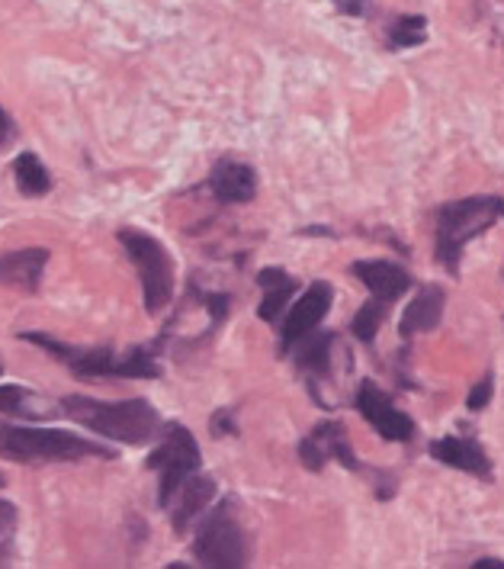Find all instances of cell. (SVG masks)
<instances>
[{
	"mask_svg": "<svg viewBox=\"0 0 504 569\" xmlns=\"http://www.w3.org/2000/svg\"><path fill=\"white\" fill-rule=\"evenodd\" d=\"M504 219V197H463L437 207L434 216V254L446 273H460L466 244L485 236L495 222Z\"/></svg>",
	"mask_w": 504,
	"mask_h": 569,
	"instance_id": "4",
	"label": "cell"
},
{
	"mask_svg": "<svg viewBox=\"0 0 504 569\" xmlns=\"http://www.w3.org/2000/svg\"><path fill=\"white\" fill-rule=\"evenodd\" d=\"M299 460H302V467L312 470V473H322L327 460H337V463H341L344 470H351V473H360V470H363L360 457H356L354 448H351L347 428H344L341 421H322V425H315V428L299 441Z\"/></svg>",
	"mask_w": 504,
	"mask_h": 569,
	"instance_id": "8",
	"label": "cell"
},
{
	"mask_svg": "<svg viewBox=\"0 0 504 569\" xmlns=\"http://www.w3.org/2000/svg\"><path fill=\"white\" fill-rule=\"evenodd\" d=\"M235 409H215V416L209 421V428H212V438H229V435H238V421H235Z\"/></svg>",
	"mask_w": 504,
	"mask_h": 569,
	"instance_id": "24",
	"label": "cell"
},
{
	"mask_svg": "<svg viewBox=\"0 0 504 569\" xmlns=\"http://www.w3.org/2000/svg\"><path fill=\"white\" fill-rule=\"evenodd\" d=\"M193 557L200 560V567L209 569H244L251 563V540L232 499H222L200 518Z\"/></svg>",
	"mask_w": 504,
	"mask_h": 569,
	"instance_id": "5",
	"label": "cell"
},
{
	"mask_svg": "<svg viewBox=\"0 0 504 569\" xmlns=\"http://www.w3.org/2000/svg\"><path fill=\"white\" fill-rule=\"evenodd\" d=\"M431 457H434L437 463L450 467V470L470 473L475 480H495L492 460H488L485 448L475 441L473 435H444V438L431 441Z\"/></svg>",
	"mask_w": 504,
	"mask_h": 569,
	"instance_id": "11",
	"label": "cell"
},
{
	"mask_svg": "<svg viewBox=\"0 0 504 569\" xmlns=\"http://www.w3.org/2000/svg\"><path fill=\"white\" fill-rule=\"evenodd\" d=\"M46 264H49V248L3 251L0 254V287L20 290V293H39Z\"/></svg>",
	"mask_w": 504,
	"mask_h": 569,
	"instance_id": "15",
	"label": "cell"
},
{
	"mask_svg": "<svg viewBox=\"0 0 504 569\" xmlns=\"http://www.w3.org/2000/svg\"><path fill=\"white\" fill-rule=\"evenodd\" d=\"M10 136H13V120L7 117V110L0 107V146H7L10 142Z\"/></svg>",
	"mask_w": 504,
	"mask_h": 569,
	"instance_id": "27",
	"label": "cell"
},
{
	"mask_svg": "<svg viewBox=\"0 0 504 569\" xmlns=\"http://www.w3.org/2000/svg\"><path fill=\"white\" fill-rule=\"evenodd\" d=\"M334 348H337V335L334 331L315 329L312 335H305L296 348L290 351L299 370L305 373L312 396L319 392V387L325 383L327 377H334Z\"/></svg>",
	"mask_w": 504,
	"mask_h": 569,
	"instance_id": "13",
	"label": "cell"
},
{
	"mask_svg": "<svg viewBox=\"0 0 504 569\" xmlns=\"http://www.w3.org/2000/svg\"><path fill=\"white\" fill-rule=\"evenodd\" d=\"M212 499H215V480L206 477V473H193L190 480L180 486V492L174 496V502H171V525H174V531L178 535H187L190 531V525L193 521H200L203 515L212 506Z\"/></svg>",
	"mask_w": 504,
	"mask_h": 569,
	"instance_id": "16",
	"label": "cell"
},
{
	"mask_svg": "<svg viewBox=\"0 0 504 569\" xmlns=\"http://www.w3.org/2000/svg\"><path fill=\"white\" fill-rule=\"evenodd\" d=\"M492 396H495V373H485L473 387V392L466 396V409L470 412H485V406L492 402Z\"/></svg>",
	"mask_w": 504,
	"mask_h": 569,
	"instance_id": "23",
	"label": "cell"
},
{
	"mask_svg": "<svg viewBox=\"0 0 504 569\" xmlns=\"http://www.w3.org/2000/svg\"><path fill=\"white\" fill-rule=\"evenodd\" d=\"M389 309H392V306L373 300V297L356 309V316L351 319V331H354V338L360 345H373V341H376V331H380L383 319L389 316Z\"/></svg>",
	"mask_w": 504,
	"mask_h": 569,
	"instance_id": "22",
	"label": "cell"
},
{
	"mask_svg": "<svg viewBox=\"0 0 504 569\" xmlns=\"http://www.w3.org/2000/svg\"><path fill=\"white\" fill-rule=\"evenodd\" d=\"M59 412L64 419L78 421L81 428H88L93 435L117 441L125 448H142L151 445L154 438L164 435L161 412L151 406L149 399H122V402H103L93 396H61Z\"/></svg>",
	"mask_w": 504,
	"mask_h": 569,
	"instance_id": "2",
	"label": "cell"
},
{
	"mask_svg": "<svg viewBox=\"0 0 504 569\" xmlns=\"http://www.w3.org/2000/svg\"><path fill=\"white\" fill-rule=\"evenodd\" d=\"M351 273L356 280L370 290V297L380 302H399L412 287H415V277L402 264L395 261H386V258H366V261H354L351 264Z\"/></svg>",
	"mask_w": 504,
	"mask_h": 569,
	"instance_id": "12",
	"label": "cell"
},
{
	"mask_svg": "<svg viewBox=\"0 0 504 569\" xmlns=\"http://www.w3.org/2000/svg\"><path fill=\"white\" fill-rule=\"evenodd\" d=\"M42 406L39 396H32L27 387H17V383H3L0 387V416H10V419H42L49 409H36Z\"/></svg>",
	"mask_w": 504,
	"mask_h": 569,
	"instance_id": "21",
	"label": "cell"
},
{
	"mask_svg": "<svg viewBox=\"0 0 504 569\" xmlns=\"http://www.w3.org/2000/svg\"><path fill=\"white\" fill-rule=\"evenodd\" d=\"M331 302H334V287L327 280H315L305 287V293L299 297L286 319H283V329H280V355H290L305 335L319 329L325 322V316L331 312Z\"/></svg>",
	"mask_w": 504,
	"mask_h": 569,
	"instance_id": "10",
	"label": "cell"
},
{
	"mask_svg": "<svg viewBox=\"0 0 504 569\" xmlns=\"http://www.w3.org/2000/svg\"><path fill=\"white\" fill-rule=\"evenodd\" d=\"M444 290L441 287H421L415 293V300L405 306L402 322H399V335L402 341H412L415 335L434 331L444 322Z\"/></svg>",
	"mask_w": 504,
	"mask_h": 569,
	"instance_id": "17",
	"label": "cell"
},
{
	"mask_svg": "<svg viewBox=\"0 0 504 569\" xmlns=\"http://www.w3.org/2000/svg\"><path fill=\"white\" fill-rule=\"evenodd\" d=\"M0 457L20 467L36 463H81V460H117V450L88 441L84 435L61 428H30L0 421Z\"/></svg>",
	"mask_w": 504,
	"mask_h": 569,
	"instance_id": "3",
	"label": "cell"
},
{
	"mask_svg": "<svg viewBox=\"0 0 504 569\" xmlns=\"http://www.w3.org/2000/svg\"><path fill=\"white\" fill-rule=\"evenodd\" d=\"M117 239L122 244V251H125V258L132 261V268L139 270L145 312L161 316L174 300V261H171V251L154 236L142 232V229H119Z\"/></svg>",
	"mask_w": 504,
	"mask_h": 569,
	"instance_id": "6",
	"label": "cell"
},
{
	"mask_svg": "<svg viewBox=\"0 0 504 569\" xmlns=\"http://www.w3.org/2000/svg\"><path fill=\"white\" fill-rule=\"evenodd\" d=\"M209 193L219 203H251L258 197V171L244 161L222 158L209 171Z\"/></svg>",
	"mask_w": 504,
	"mask_h": 569,
	"instance_id": "14",
	"label": "cell"
},
{
	"mask_svg": "<svg viewBox=\"0 0 504 569\" xmlns=\"http://www.w3.org/2000/svg\"><path fill=\"white\" fill-rule=\"evenodd\" d=\"M473 569H504V560H495V557H478L473 563Z\"/></svg>",
	"mask_w": 504,
	"mask_h": 569,
	"instance_id": "28",
	"label": "cell"
},
{
	"mask_svg": "<svg viewBox=\"0 0 504 569\" xmlns=\"http://www.w3.org/2000/svg\"><path fill=\"white\" fill-rule=\"evenodd\" d=\"M20 341H30L36 348L49 351L81 380H158L164 370L158 363V351L164 345V335L154 345H135L129 351L117 348H74L59 341L46 331H20Z\"/></svg>",
	"mask_w": 504,
	"mask_h": 569,
	"instance_id": "1",
	"label": "cell"
},
{
	"mask_svg": "<svg viewBox=\"0 0 504 569\" xmlns=\"http://www.w3.org/2000/svg\"><path fill=\"white\" fill-rule=\"evenodd\" d=\"M13 183H17V190L23 193V197H46L49 190H52V174H49V168L32 154V151H20L17 158H13Z\"/></svg>",
	"mask_w": 504,
	"mask_h": 569,
	"instance_id": "19",
	"label": "cell"
},
{
	"mask_svg": "<svg viewBox=\"0 0 504 569\" xmlns=\"http://www.w3.org/2000/svg\"><path fill=\"white\" fill-rule=\"evenodd\" d=\"M13 528H17V509L0 499V540L13 543Z\"/></svg>",
	"mask_w": 504,
	"mask_h": 569,
	"instance_id": "25",
	"label": "cell"
},
{
	"mask_svg": "<svg viewBox=\"0 0 504 569\" xmlns=\"http://www.w3.org/2000/svg\"><path fill=\"white\" fill-rule=\"evenodd\" d=\"M427 42V20L424 17H395L386 27V46L389 52H405V49H417Z\"/></svg>",
	"mask_w": 504,
	"mask_h": 569,
	"instance_id": "20",
	"label": "cell"
},
{
	"mask_svg": "<svg viewBox=\"0 0 504 569\" xmlns=\"http://www.w3.org/2000/svg\"><path fill=\"white\" fill-rule=\"evenodd\" d=\"M331 3H334L337 13H344V17H363V13L370 10L373 0H331Z\"/></svg>",
	"mask_w": 504,
	"mask_h": 569,
	"instance_id": "26",
	"label": "cell"
},
{
	"mask_svg": "<svg viewBox=\"0 0 504 569\" xmlns=\"http://www.w3.org/2000/svg\"><path fill=\"white\" fill-rule=\"evenodd\" d=\"M356 412L373 425V431L383 441H395V445H409L415 441V421L409 419L402 409H395V402L389 399L386 392L380 390L373 380H363L354 392Z\"/></svg>",
	"mask_w": 504,
	"mask_h": 569,
	"instance_id": "9",
	"label": "cell"
},
{
	"mask_svg": "<svg viewBox=\"0 0 504 569\" xmlns=\"http://www.w3.org/2000/svg\"><path fill=\"white\" fill-rule=\"evenodd\" d=\"M145 467L158 473V506L168 511L174 496L180 492V486L190 480L193 473H200L203 467V450L196 445L193 431L187 425L168 421L161 445L151 450Z\"/></svg>",
	"mask_w": 504,
	"mask_h": 569,
	"instance_id": "7",
	"label": "cell"
},
{
	"mask_svg": "<svg viewBox=\"0 0 504 569\" xmlns=\"http://www.w3.org/2000/svg\"><path fill=\"white\" fill-rule=\"evenodd\" d=\"M0 377H3V363H0Z\"/></svg>",
	"mask_w": 504,
	"mask_h": 569,
	"instance_id": "29",
	"label": "cell"
},
{
	"mask_svg": "<svg viewBox=\"0 0 504 569\" xmlns=\"http://www.w3.org/2000/svg\"><path fill=\"white\" fill-rule=\"evenodd\" d=\"M258 287L264 290L261 306H258V316L264 322H280V312L290 306L293 293L299 290V280L283 268H264L258 270Z\"/></svg>",
	"mask_w": 504,
	"mask_h": 569,
	"instance_id": "18",
	"label": "cell"
}]
</instances>
